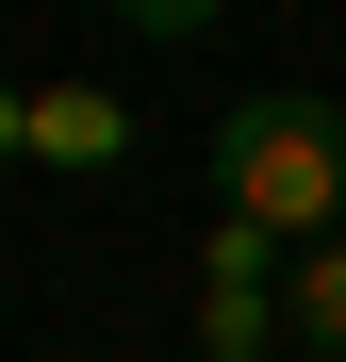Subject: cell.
I'll return each instance as SVG.
<instances>
[{"label": "cell", "mask_w": 346, "mask_h": 362, "mask_svg": "<svg viewBox=\"0 0 346 362\" xmlns=\"http://www.w3.org/2000/svg\"><path fill=\"white\" fill-rule=\"evenodd\" d=\"M280 264H297V247H264L248 214H214V247H198V362H264V329H280Z\"/></svg>", "instance_id": "7a4b0ae2"}, {"label": "cell", "mask_w": 346, "mask_h": 362, "mask_svg": "<svg viewBox=\"0 0 346 362\" xmlns=\"http://www.w3.org/2000/svg\"><path fill=\"white\" fill-rule=\"evenodd\" d=\"M280 346H297V362H346V247H297V264H280Z\"/></svg>", "instance_id": "277c9868"}, {"label": "cell", "mask_w": 346, "mask_h": 362, "mask_svg": "<svg viewBox=\"0 0 346 362\" xmlns=\"http://www.w3.org/2000/svg\"><path fill=\"white\" fill-rule=\"evenodd\" d=\"M214 198L264 230V247H346V99L264 83L214 115Z\"/></svg>", "instance_id": "6da1fadb"}, {"label": "cell", "mask_w": 346, "mask_h": 362, "mask_svg": "<svg viewBox=\"0 0 346 362\" xmlns=\"http://www.w3.org/2000/svg\"><path fill=\"white\" fill-rule=\"evenodd\" d=\"M17 148H33V99H17V83H0V165H17Z\"/></svg>", "instance_id": "5b68a950"}, {"label": "cell", "mask_w": 346, "mask_h": 362, "mask_svg": "<svg viewBox=\"0 0 346 362\" xmlns=\"http://www.w3.org/2000/svg\"><path fill=\"white\" fill-rule=\"evenodd\" d=\"M33 165L115 181V165H132V99H115V83H33Z\"/></svg>", "instance_id": "3957f363"}]
</instances>
